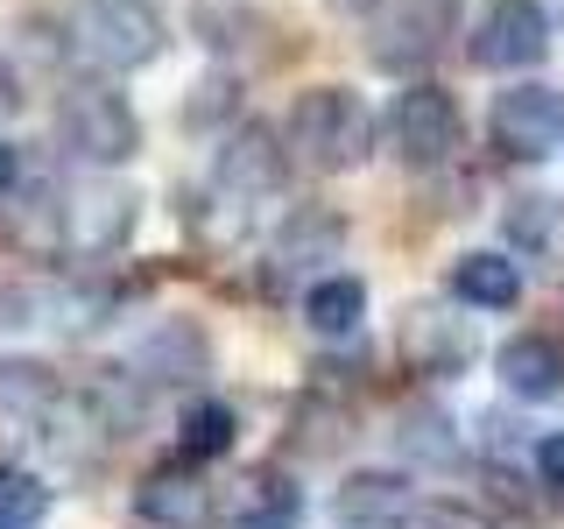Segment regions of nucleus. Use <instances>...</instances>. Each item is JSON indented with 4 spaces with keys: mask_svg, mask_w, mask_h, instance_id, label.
<instances>
[{
    "mask_svg": "<svg viewBox=\"0 0 564 529\" xmlns=\"http://www.w3.org/2000/svg\"><path fill=\"white\" fill-rule=\"evenodd\" d=\"M57 134H64V149L78 155V163H99V170L128 163L141 149V120L113 85H70L57 99Z\"/></svg>",
    "mask_w": 564,
    "mask_h": 529,
    "instance_id": "nucleus-2",
    "label": "nucleus"
},
{
    "mask_svg": "<svg viewBox=\"0 0 564 529\" xmlns=\"http://www.w3.org/2000/svg\"><path fill=\"white\" fill-rule=\"evenodd\" d=\"M134 226V198L128 191H78V198L64 205V240L70 247H93V255H106V247H120Z\"/></svg>",
    "mask_w": 564,
    "mask_h": 529,
    "instance_id": "nucleus-15",
    "label": "nucleus"
},
{
    "mask_svg": "<svg viewBox=\"0 0 564 529\" xmlns=\"http://www.w3.org/2000/svg\"><path fill=\"white\" fill-rule=\"evenodd\" d=\"M296 445L304 452H339V445H352V431H360V423H352V410H339V402H304V410H296Z\"/></svg>",
    "mask_w": 564,
    "mask_h": 529,
    "instance_id": "nucleus-22",
    "label": "nucleus"
},
{
    "mask_svg": "<svg viewBox=\"0 0 564 529\" xmlns=\"http://www.w3.org/2000/svg\"><path fill=\"white\" fill-rule=\"evenodd\" d=\"M78 43H85V57L106 64V71H141V64L163 57L170 29L149 0H93L85 22H78Z\"/></svg>",
    "mask_w": 564,
    "mask_h": 529,
    "instance_id": "nucleus-3",
    "label": "nucleus"
},
{
    "mask_svg": "<svg viewBox=\"0 0 564 529\" xmlns=\"http://www.w3.org/2000/svg\"><path fill=\"white\" fill-rule=\"evenodd\" d=\"M290 149L304 155L311 170H360L367 149H375V114H367V99L346 93V85H311V93L290 106Z\"/></svg>",
    "mask_w": 564,
    "mask_h": 529,
    "instance_id": "nucleus-1",
    "label": "nucleus"
},
{
    "mask_svg": "<svg viewBox=\"0 0 564 529\" xmlns=\"http://www.w3.org/2000/svg\"><path fill=\"white\" fill-rule=\"evenodd\" d=\"M551 226H557V198H516L508 205V219H501V234H508V247H543L551 240Z\"/></svg>",
    "mask_w": 564,
    "mask_h": 529,
    "instance_id": "nucleus-23",
    "label": "nucleus"
},
{
    "mask_svg": "<svg viewBox=\"0 0 564 529\" xmlns=\"http://www.w3.org/2000/svg\"><path fill=\"white\" fill-rule=\"evenodd\" d=\"M395 360L423 381H458L473 367V325L445 304H410L395 325Z\"/></svg>",
    "mask_w": 564,
    "mask_h": 529,
    "instance_id": "nucleus-5",
    "label": "nucleus"
},
{
    "mask_svg": "<svg viewBox=\"0 0 564 529\" xmlns=\"http://www.w3.org/2000/svg\"><path fill=\"white\" fill-rule=\"evenodd\" d=\"M8 191H14V149L0 141V198H8Z\"/></svg>",
    "mask_w": 564,
    "mask_h": 529,
    "instance_id": "nucleus-27",
    "label": "nucleus"
},
{
    "mask_svg": "<svg viewBox=\"0 0 564 529\" xmlns=\"http://www.w3.org/2000/svg\"><path fill=\"white\" fill-rule=\"evenodd\" d=\"M557 141H564V93H557V85L522 78V85H508V93L494 99V149H501V155H516V163H543Z\"/></svg>",
    "mask_w": 564,
    "mask_h": 529,
    "instance_id": "nucleus-6",
    "label": "nucleus"
},
{
    "mask_svg": "<svg viewBox=\"0 0 564 529\" xmlns=\"http://www.w3.org/2000/svg\"><path fill=\"white\" fill-rule=\"evenodd\" d=\"M134 367H141V381H198L212 367V346H205V332L191 325V317H163V325L141 339Z\"/></svg>",
    "mask_w": 564,
    "mask_h": 529,
    "instance_id": "nucleus-13",
    "label": "nucleus"
},
{
    "mask_svg": "<svg viewBox=\"0 0 564 529\" xmlns=\"http://www.w3.org/2000/svg\"><path fill=\"white\" fill-rule=\"evenodd\" d=\"M466 57L480 71H536L551 57V22H543L536 0H494L480 14V29H473Z\"/></svg>",
    "mask_w": 564,
    "mask_h": 529,
    "instance_id": "nucleus-7",
    "label": "nucleus"
},
{
    "mask_svg": "<svg viewBox=\"0 0 564 529\" xmlns=\"http://www.w3.org/2000/svg\"><path fill=\"white\" fill-rule=\"evenodd\" d=\"M416 516V494H410V473L395 466H360L332 487V522L339 529H402Z\"/></svg>",
    "mask_w": 564,
    "mask_h": 529,
    "instance_id": "nucleus-9",
    "label": "nucleus"
},
{
    "mask_svg": "<svg viewBox=\"0 0 564 529\" xmlns=\"http://www.w3.org/2000/svg\"><path fill=\"white\" fill-rule=\"evenodd\" d=\"M219 191L226 198H240V205H261V198H275L282 191V134L269 128V120H247V128L219 149Z\"/></svg>",
    "mask_w": 564,
    "mask_h": 529,
    "instance_id": "nucleus-10",
    "label": "nucleus"
},
{
    "mask_svg": "<svg viewBox=\"0 0 564 529\" xmlns=\"http://www.w3.org/2000/svg\"><path fill=\"white\" fill-rule=\"evenodd\" d=\"M494 375L516 402H551L564 396V346L551 332H516L501 353H494Z\"/></svg>",
    "mask_w": 564,
    "mask_h": 529,
    "instance_id": "nucleus-12",
    "label": "nucleus"
},
{
    "mask_svg": "<svg viewBox=\"0 0 564 529\" xmlns=\"http://www.w3.org/2000/svg\"><path fill=\"white\" fill-rule=\"evenodd\" d=\"M452 296L473 311H516L522 304V269L494 247H473V255L452 261Z\"/></svg>",
    "mask_w": 564,
    "mask_h": 529,
    "instance_id": "nucleus-14",
    "label": "nucleus"
},
{
    "mask_svg": "<svg viewBox=\"0 0 564 529\" xmlns=\"http://www.w3.org/2000/svg\"><path fill=\"white\" fill-rule=\"evenodd\" d=\"M234 438H240V423H234V410L226 402H191L184 417H176V452L191 458V466H205V458H226L234 452Z\"/></svg>",
    "mask_w": 564,
    "mask_h": 529,
    "instance_id": "nucleus-19",
    "label": "nucleus"
},
{
    "mask_svg": "<svg viewBox=\"0 0 564 529\" xmlns=\"http://www.w3.org/2000/svg\"><path fill=\"white\" fill-rule=\"evenodd\" d=\"M0 114H14V78H8V64H0Z\"/></svg>",
    "mask_w": 564,
    "mask_h": 529,
    "instance_id": "nucleus-28",
    "label": "nucleus"
},
{
    "mask_svg": "<svg viewBox=\"0 0 564 529\" xmlns=\"http://www.w3.org/2000/svg\"><path fill=\"white\" fill-rule=\"evenodd\" d=\"M0 529H22V522H0Z\"/></svg>",
    "mask_w": 564,
    "mask_h": 529,
    "instance_id": "nucleus-29",
    "label": "nucleus"
},
{
    "mask_svg": "<svg viewBox=\"0 0 564 529\" xmlns=\"http://www.w3.org/2000/svg\"><path fill=\"white\" fill-rule=\"evenodd\" d=\"M395 438L423 466H452V452H458V423H452V410H437V402H410V410L395 417Z\"/></svg>",
    "mask_w": 564,
    "mask_h": 529,
    "instance_id": "nucleus-20",
    "label": "nucleus"
},
{
    "mask_svg": "<svg viewBox=\"0 0 564 529\" xmlns=\"http://www.w3.org/2000/svg\"><path fill=\"white\" fill-rule=\"evenodd\" d=\"M423 529H501L487 516V508H473V501H431L423 508Z\"/></svg>",
    "mask_w": 564,
    "mask_h": 529,
    "instance_id": "nucleus-25",
    "label": "nucleus"
},
{
    "mask_svg": "<svg viewBox=\"0 0 564 529\" xmlns=\"http://www.w3.org/2000/svg\"><path fill=\"white\" fill-rule=\"evenodd\" d=\"M529 458H536V481H543V487H551L557 501H564V431H543Z\"/></svg>",
    "mask_w": 564,
    "mask_h": 529,
    "instance_id": "nucleus-26",
    "label": "nucleus"
},
{
    "mask_svg": "<svg viewBox=\"0 0 564 529\" xmlns=\"http://www.w3.org/2000/svg\"><path fill=\"white\" fill-rule=\"evenodd\" d=\"M339 240H346V219H332V212H290L282 219V234H275V269L282 276H296V269H317V261H332L339 255Z\"/></svg>",
    "mask_w": 564,
    "mask_h": 529,
    "instance_id": "nucleus-18",
    "label": "nucleus"
},
{
    "mask_svg": "<svg viewBox=\"0 0 564 529\" xmlns=\"http://www.w3.org/2000/svg\"><path fill=\"white\" fill-rule=\"evenodd\" d=\"M304 325L317 339H352L367 325V282L360 276H317L304 290Z\"/></svg>",
    "mask_w": 564,
    "mask_h": 529,
    "instance_id": "nucleus-16",
    "label": "nucleus"
},
{
    "mask_svg": "<svg viewBox=\"0 0 564 529\" xmlns=\"http://www.w3.org/2000/svg\"><path fill=\"white\" fill-rule=\"evenodd\" d=\"M134 516L155 529H198V522H212V487L191 473V458L184 466H155L134 487Z\"/></svg>",
    "mask_w": 564,
    "mask_h": 529,
    "instance_id": "nucleus-11",
    "label": "nucleus"
},
{
    "mask_svg": "<svg viewBox=\"0 0 564 529\" xmlns=\"http://www.w3.org/2000/svg\"><path fill=\"white\" fill-rule=\"evenodd\" d=\"M57 396H64V388H57V375H50L43 360H22V353H8V360H0V423H8V431L43 423V410Z\"/></svg>",
    "mask_w": 564,
    "mask_h": 529,
    "instance_id": "nucleus-17",
    "label": "nucleus"
},
{
    "mask_svg": "<svg viewBox=\"0 0 564 529\" xmlns=\"http://www.w3.org/2000/svg\"><path fill=\"white\" fill-rule=\"evenodd\" d=\"M234 106H240V85L212 71V78H198V85H191V99H184V120H191V128H219V120L234 114Z\"/></svg>",
    "mask_w": 564,
    "mask_h": 529,
    "instance_id": "nucleus-24",
    "label": "nucleus"
},
{
    "mask_svg": "<svg viewBox=\"0 0 564 529\" xmlns=\"http://www.w3.org/2000/svg\"><path fill=\"white\" fill-rule=\"evenodd\" d=\"M212 516L226 529H296L304 516V494L282 466H247L226 481V494H212Z\"/></svg>",
    "mask_w": 564,
    "mask_h": 529,
    "instance_id": "nucleus-8",
    "label": "nucleus"
},
{
    "mask_svg": "<svg viewBox=\"0 0 564 529\" xmlns=\"http://www.w3.org/2000/svg\"><path fill=\"white\" fill-rule=\"evenodd\" d=\"M388 149H395L410 170L452 163V149H458V99L445 93V85H410V93H395V106H388Z\"/></svg>",
    "mask_w": 564,
    "mask_h": 529,
    "instance_id": "nucleus-4",
    "label": "nucleus"
},
{
    "mask_svg": "<svg viewBox=\"0 0 564 529\" xmlns=\"http://www.w3.org/2000/svg\"><path fill=\"white\" fill-rule=\"evenodd\" d=\"M43 516H50V487H43V473H29V466H0V522L35 529Z\"/></svg>",
    "mask_w": 564,
    "mask_h": 529,
    "instance_id": "nucleus-21",
    "label": "nucleus"
}]
</instances>
